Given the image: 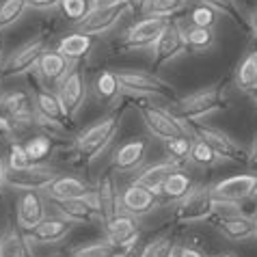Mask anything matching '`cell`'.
Masks as SVG:
<instances>
[{"mask_svg": "<svg viewBox=\"0 0 257 257\" xmlns=\"http://www.w3.org/2000/svg\"><path fill=\"white\" fill-rule=\"evenodd\" d=\"M125 108H127V104H121L117 108H112L110 112H106L104 117H99L95 123L87 125L82 132H78L69 147L71 160L78 164H84V167L93 164L119 134Z\"/></svg>", "mask_w": 257, "mask_h": 257, "instance_id": "obj_1", "label": "cell"}, {"mask_svg": "<svg viewBox=\"0 0 257 257\" xmlns=\"http://www.w3.org/2000/svg\"><path fill=\"white\" fill-rule=\"evenodd\" d=\"M225 108H227V95L223 82L208 84V87H201L171 102V110L175 115H180L184 121H188V123H201L203 119H208L214 112H220Z\"/></svg>", "mask_w": 257, "mask_h": 257, "instance_id": "obj_2", "label": "cell"}, {"mask_svg": "<svg viewBox=\"0 0 257 257\" xmlns=\"http://www.w3.org/2000/svg\"><path fill=\"white\" fill-rule=\"evenodd\" d=\"M119 82L123 87V93L130 95L132 99H147V97H158L173 102L175 89L167 80L149 69H137V67H121L117 69Z\"/></svg>", "mask_w": 257, "mask_h": 257, "instance_id": "obj_3", "label": "cell"}, {"mask_svg": "<svg viewBox=\"0 0 257 257\" xmlns=\"http://www.w3.org/2000/svg\"><path fill=\"white\" fill-rule=\"evenodd\" d=\"M139 115L145 123L149 137L158 139V141H171L182 134H192V123L184 121L180 115H175L171 108L164 106H156V104H147L145 99H134Z\"/></svg>", "mask_w": 257, "mask_h": 257, "instance_id": "obj_4", "label": "cell"}, {"mask_svg": "<svg viewBox=\"0 0 257 257\" xmlns=\"http://www.w3.org/2000/svg\"><path fill=\"white\" fill-rule=\"evenodd\" d=\"M214 218V192L212 186H195L186 197L175 201L173 220L180 225L205 223Z\"/></svg>", "mask_w": 257, "mask_h": 257, "instance_id": "obj_5", "label": "cell"}, {"mask_svg": "<svg viewBox=\"0 0 257 257\" xmlns=\"http://www.w3.org/2000/svg\"><path fill=\"white\" fill-rule=\"evenodd\" d=\"M46 50H48V39L44 35H37V37L24 41L22 46H18L13 52H9V56L3 61L0 74H3V78H13L37 71L39 59L44 56Z\"/></svg>", "mask_w": 257, "mask_h": 257, "instance_id": "obj_6", "label": "cell"}, {"mask_svg": "<svg viewBox=\"0 0 257 257\" xmlns=\"http://www.w3.org/2000/svg\"><path fill=\"white\" fill-rule=\"evenodd\" d=\"M192 134L197 139L205 141L208 145L216 152L223 162H235V164H246L248 162V152L246 147L238 143L229 132L220 130V127L214 125H203V123H192Z\"/></svg>", "mask_w": 257, "mask_h": 257, "instance_id": "obj_7", "label": "cell"}, {"mask_svg": "<svg viewBox=\"0 0 257 257\" xmlns=\"http://www.w3.org/2000/svg\"><path fill=\"white\" fill-rule=\"evenodd\" d=\"M149 63H152L154 71L164 67L167 63L180 59L182 54H186V41H184V33H182V22L180 20H171L169 26L162 31L158 41L149 50Z\"/></svg>", "mask_w": 257, "mask_h": 257, "instance_id": "obj_8", "label": "cell"}, {"mask_svg": "<svg viewBox=\"0 0 257 257\" xmlns=\"http://www.w3.org/2000/svg\"><path fill=\"white\" fill-rule=\"evenodd\" d=\"M61 175V171L46 162H35L26 169L11 171L7 169V186L22 192V190H39L44 192L56 177Z\"/></svg>", "mask_w": 257, "mask_h": 257, "instance_id": "obj_9", "label": "cell"}, {"mask_svg": "<svg viewBox=\"0 0 257 257\" xmlns=\"http://www.w3.org/2000/svg\"><path fill=\"white\" fill-rule=\"evenodd\" d=\"M171 20L164 18H152V16H143L137 20L121 37V50L134 52V50H152V46L158 41L162 31L169 26Z\"/></svg>", "mask_w": 257, "mask_h": 257, "instance_id": "obj_10", "label": "cell"}, {"mask_svg": "<svg viewBox=\"0 0 257 257\" xmlns=\"http://www.w3.org/2000/svg\"><path fill=\"white\" fill-rule=\"evenodd\" d=\"M56 93H59L63 106H65V112H67L69 121L74 123L76 117L80 115V110L84 108V102H87V95H89V87H87L84 71L76 65L67 74L65 80L56 87Z\"/></svg>", "mask_w": 257, "mask_h": 257, "instance_id": "obj_11", "label": "cell"}, {"mask_svg": "<svg viewBox=\"0 0 257 257\" xmlns=\"http://www.w3.org/2000/svg\"><path fill=\"white\" fill-rule=\"evenodd\" d=\"M149 149H152V141L147 137H134L130 141L121 143L110 156V171H115V173H132V171L141 169L149 156Z\"/></svg>", "mask_w": 257, "mask_h": 257, "instance_id": "obj_12", "label": "cell"}, {"mask_svg": "<svg viewBox=\"0 0 257 257\" xmlns=\"http://www.w3.org/2000/svg\"><path fill=\"white\" fill-rule=\"evenodd\" d=\"M0 112L7 117L18 130L28 125H35V117H37V108H35L33 95L26 91H7L0 95Z\"/></svg>", "mask_w": 257, "mask_h": 257, "instance_id": "obj_13", "label": "cell"}, {"mask_svg": "<svg viewBox=\"0 0 257 257\" xmlns=\"http://www.w3.org/2000/svg\"><path fill=\"white\" fill-rule=\"evenodd\" d=\"M48 216L44 192L39 190H22L16 199V225L22 231H33L41 220Z\"/></svg>", "mask_w": 257, "mask_h": 257, "instance_id": "obj_14", "label": "cell"}, {"mask_svg": "<svg viewBox=\"0 0 257 257\" xmlns=\"http://www.w3.org/2000/svg\"><path fill=\"white\" fill-rule=\"evenodd\" d=\"M214 197L233 203H246L257 197V173H240L216 182L212 186Z\"/></svg>", "mask_w": 257, "mask_h": 257, "instance_id": "obj_15", "label": "cell"}, {"mask_svg": "<svg viewBox=\"0 0 257 257\" xmlns=\"http://www.w3.org/2000/svg\"><path fill=\"white\" fill-rule=\"evenodd\" d=\"M56 214L63 218H67L74 225H93V223H102L97 210V201L95 195H84V197H76V199H67V201H52Z\"/></svg>", "mask_w": 257, "mask_h": 257, "instance_id": "obj_16", "label": "cell"}, {"mask_svg": "<svg viewBox=\"0 0 257 257\" xmlns=\"http://www.w3.org/2000/svg\"><path fill=\"white\" fill-rule=\"evenodd\" d=\"M93 195H95V201H97V210H99V216H102V223L112 218V216H117L121 212V190H119L115 171L108 169L97 177V182L93 186Z\"/></svg>", "mask_w": 257, "mask_h": 257, "instance_id": "obj_17", "label": "cell"}, {"mask_svg": "<svg viewBox=\"0 0 257 257\" xmlns=\"http://www.w3.org/2000/svg\"><path fill=\"white\" fill-rule=\"evenodd\" d=\"M102 225H104V238L110 240L112 244H117L119 248H123V251H127L130 246L141 242L139 218H134L125 212H119L117 216L104 220Z\"/></svg>", "mask_w": 257, "mask_h": 257, "instance_id": "obj_18", "label": "cell"}, {"mask_svg": "<svg viewBox=\"0 0 257 257\" xmlns=\"http://www.w3.org/2000/svg\"><path fill=\"white\" fill-rule=\"evenodd\" d=\"M125 13H127L125 3L115 5V7H102V9H91L89 16L76 24V31L93 35V37H102V35L110 33L121 22V18Z\"/></svg>", "mask_w": 257, "mask_h": 257, "instance_id": "obj_19", "label": "cell"}, {"mask_svg": "<svg viewBox=\"0 0 257 257\" xmlns=\"http://www.w3.org/2000/svg\"><path fill=\"white\" fill-rule=\"evenodd\" d=\"M214 223H216L218 233L231 242H246L255 238V216L246 212L218 214L214 216Z\"/></svg>", "mask_w": 257, "mask_h": 257, "instance_id": "obj_20", "label": "cell"}, {"mask_svg": "<svg viewBox=\"0 0 257 257\" xmlns=\"http://www.w3.org/2000/svg\"><path fill=\"white\" fill-rule=\"evenodd\" d=\"M76 67V63H71L67 56H63L59 50H46L44 56L39 59L37 65V76L44 87H59V84L65 80L67 74Z\"/></svg>", "mask_w": 257, "mask_h": 257, "instance_id": "obj_21", "label": "cell"}, {"mask_svg": "<svg viewBox=\"0 0 257 257\" xmlns=\"http://www.w3.org/2000/svg\"><path fill=\"white\" fill-rule=\"evenodd\" d=\"M156 208H158V195H154L141 184L130 182L121 190V212L130 214L134 218H143Z\"/></svg>", "mask_w": 257, "mask_h": 257, "instance_id": "obj_22", "label": "cell"}, {"mask_svg": "<svg viewBox=\"0 0 257 257\" xmlns=\"http://www.w3.org/2000/svg\"><path fill=\"white\" fill-rule=\"evenodd\" d=\"M74 223H69L63 216H46L33 231H26V238L31 244H56V242L65 240L74 231Z\"/></svg>", "mask_w": 257, "mask_h": 257, "instance_id": "obj_23", "label": "cell"}, {"mask_svg": "<svg viewBox=\"0 0 257 257\" xmlns=\"http://www.w3.org/2000/svg\"><path fill=\"white\" fill-rule=\"evenodd\" d=\"M91 192H93V186H91L87 180H82V177H78V175L61 173L44 190V195L50 201H67V199L84 197V195H91Z\"/></svg>", "mask_w": 257, "mask_h": 257, "instance_id": "obj_24", "label": "cell"}, {"mask_svg": "<svg viewBox=\"0 0 257 257\" xmlns=\"http://www.w3.org/2000/svg\"><path fill=\"white\" fill-rule=\"evenodd\" d=\"M33 99H35V108H37L39 115H44L48 119H54V121H61V123H65V125L71 123L67 112H65V106H63L61 97L54 89L39 84L33 93Z\"/></svg>", "mask_w": 257, "mask_h": 257, "instance_id": "obj_25", "label": "cell"}, {"mask_svg": "<svg viewBox=\"0 0 257 257\" xmlns=\"http://www.w3.org/2000/svg\"><path fill=\"white\" fill-rule=\"evenodd\" d=\"M93 48H95V37L93 35H87V33H80V31L67 33L65 37H61L59 44H56V50H59L63 56H67L71 63L87 59V56L93 52Z\"/></svg>", "mask_w": 257, "mask_h": 257, "instance_id": "obj_26", "label": "cell"}, {"mask_svg": "<svg viewBox=\"0 0 257 257\" xmlns=\"http://www.w3.org/2000/svg\"><path fill=\"white\" fill-rule=\"evenodd\" d=\"M177 167L173 162H171L169 158L167 160H162V162H154V164H149V167H145L143 171H139L137 175H134V184H141V186H145L147 190H152L154 195H162V186H164V182H167V177L173 173Z\"/></svg>", "mask_w": 257, "mask_h": 257, "instance_id": "obj_27", "label": "cell"}, {"mask_svg": "<svg viewBox=\"0 0 257 257\" xmlns=\"http://www.w3.org/2000/svg\"><path fill=\"white\" fill-rule=\"evenodd\" d=\"M0 257H35L33 244L18 225H11L7 231L0 233Z\"/></svg>", "mask_w": 257, "mask_h": 257, "instance_id": "obj_28", "label": "cell"}, {"mask_svg": "<svg viewBox=\"0 0 257 257\" xmlns=\"http://www.w3.org/2000/svg\"><path fill=\"white\" fill-rule=\"evenodd\" d=\"M123 93V87L119 82L117 71L112 69H102L93 80V95L95 99L104 104H117V99Z\"/></svg>", "mask_w": 257, "mask_h": 257, "instance_id": "obj_29", "label": "cell"}, {"mask_svg": "<svg viewBox=\"0 0 257 257\" xmlns=\"http://www.w3.org/2000/svg\"><path fill=\"white\" fill-rule=\"evenodd\" d=\"M182 33H184V41H186V50L192 54H205L216 44V33H214V28L182 24Z\"/></svg>", "mask_w": 257, "mask_h": 257, "instance_id": "obj_30", "label": "cell"}, {"mask_svg": "<svg viewBox=\"0 0 257 257\" xmlns=\"http://www.w3.org/2000/svg\"><path fill=\"white\" fill-rule=\"evenodd\" d=\"M195 3H203L208 5L210 9H214L218 13V16H223L227 20H231V22L240 28L242 33L251 35V26H248V18L244 16V11H242V7L238 0H195Z\"/></svg>", "mask_w": 257, "mask_h": 257, "instance_id": "obj_31", "label": "cell"}, {"mask_svg": "<svg viewBox=\"0 0 257 257\" xmlns=\"http://www.w3.org/2000/svg\"><path fill=\"white\" fill-rule=\"evenodd\" d=\"M233 82H235V87L240 91H244V93L257 91V50L248 52L244 59L238 63L235 74H233Z\"/></svg>", "mask_w": 257, "mask_h": 257, "instance_id": "obj_32", "label": "cell"}, {"mask_svg": "<svg viewBox=\"0 0 257 257\" xmlns=\"http://www.w3.org/2000/svg\"><path fill=\"white\" fill-rule=\"evenodd\" d=\"M192 188H195V184H192L190 175H188L182 167H177L173 173L167 177V182H164V186H162V197L167 199V201H173V203H175V201H180L182 197H186Z\"/></svg>", "mask_w": 257, "mask_h": 257, "instance_id": "obj_33", "label": "cell"}, {"mask_svg": "<svg viewBox=\"0 0 257 257\" xmlns=\"http://www.w3.org/2000/svg\"><path fill=\"white\" fill-rule=\"evenodd\" d=\"M123 255H125L123 248H119L117 244H112V242L106 238L74 246L69 251V257H123Z\"/></svg>", "mask_w": 257, "mask_h": 257, "instance_id": "obj_34", "label": "cell"}, {"mask_svg": "<svg viewBox=\"0 0 257 257\" xmlns=\"http://www.w3.org/2000/svg\"><path fill=\"white\" fill-rule=\"evenodd\" d=\"M188 3L190 0H147L145 16L175 20L180 13H184L188 9Z\"/></svg>", "mask_w": 257, "mask_h": 257, "instance_id": "obj_35", "label": "cell"}, {"mask_svg": "<svg viewBox=\"0 0 257 257\" xmlns=\"http://www.w3.org/2000/svg\"><path fill=\"white\" fill-rule=\"evenodd\" d=\"M24 149L31 162H46L54 152V143L50 134L41 132V134H35V137H28L24 141Z\"/></svg>", "mask_w": 257, "mask_h": 257, "instance_id": "obj_36", "label": "cell"}, {"mask_svg": "<svg viewBox=\"0 0 257 257\" xmlns=\"http://www.w3.org/2000/svg\"><path fill=\"white\" fill-rule=\"evenodd\" d=\"M192 141L190 134H182V137H175L171 141H164V152H167V158L175 164V167H182L186 164L190 158V149H192Z\"/></svg>", "mask_w": 257, "mask_h": 257, "instance_id": "obj_37", "label": "cell"}, {"mask_svg": "<svg viewBox=\"0 0 257 257\" xmlns=\"http://www.w3.org/2000/svg\"><path fill=\"white\" fill-rule=\"evenodd\" d=\"M28 11V0H0V33L18 24Z\"/></svg>", "mask_w": 257, "mask_h": 257, "instance_id": "obj_38", "label": "cell"}, {"mask_svg": "<svg viewBox=\"0 0 257 257\" xmlns=\"http://www.w3.org/2000/svg\"><path fill=\"white\" fill-rule=\"evenodd\" d=\"M188 162L197 164V167H201V169H214L216 164L223 162V158H220V156L214 152V149H212L205 141H201V139L195 137V141H192V149H190Z\"/></svg>", "mask_w": 257, "mask_h": 257, "instance_id": "obj_39", "label": "cell"}, {"mask_svg": "<svg viewBox=\"0 0 257 257\" xmlns=\"http://www.w3.org/2000/svg\"><path fill=\"white\" fill-rule=\"evenodd\" d=\"M188 24L192 26H201V28H216L218 24V13L210 9L208 5L203 3H197L190 7L188 11Z\"/></svg>", "mask_w": 257, "mask_h": 257, "instance_id": "obj_40", "label": "cell"}, {"mask_svg": "<svg viewBox=\"0 0 257 257\" xmlns=\"http://www.w3.org/2000/svg\"><path fill=\"white\" fill-rule=\"evenodd\" d=\"M177 242L171 235H158L152 242H145L143 257H175Z\"/></svg>", "mask_w": 257, "mask_h": 257, "instance_id": "obj_41", "label": "cell"}, {"mask_svg": "<svg viewBox=\"0 0 257 257\" xmlns=\"http://www.w3.org/2000/svg\"><path fill=\"white\" fill-rule=\"evenodd\" d=\"M59 9L63 13V18L69 20V22L78 24L80 20H84L91 13V0H61Z\"/></svg>", "mask_w": 257, "mask_h": 257, "instance_id": "obj_42", "label": "cell"}, {"mask_svg": "<svg viewBox=\"0 0 257 257\" xmlns=\"http://www.w3.org/2000/svg\"><path fill=\"white\" fill-rule=\"evenodd\" d=\"M31 158H28L26 149H24V143H18V141H11L9 147H7V156H5V167L11 169V171H18V169H26L31 167Z\"/></svg>", "mask_w": 257, "mask_h": 257, "instance_id": "obj_43", "label": "cell"}, {"mask_svg": "<svg viewBox=\"0 0 257 257\" xmlns=\"http://www.w3.org/2000/svg\"><path fill=\"white\" fill-rule=\"evenodd\" d=\"M61 0H28V9H35V11H52V9H59Z\"/></svg>", "mask_w": 257, "mask_h": 257, "instance_id": "obj_44", "label": "cell"}, {"mask_svg": "<svg viewBox=\"0 0 257 257\" xmlns=\"http://www.w3.org/2000/svg\"><path fill=\"white\" fill-rule=\"evenodd\" d=\"M175 257H208L201 248L197 246H190V244H177V251H175Z\"/></svg>", "mask_w": 257, "mask_h": 257, "instance_id": "obj_45", "label": "cell"}, {"mask_svg": "<svg viewBox=\"0 0 257 257\" xmlns=\"http://www.w3.org/2000/svg\"><path fill=\"white\" fill-rule=\"evenodd\" d=\"M127 11L132 16H145V7H147V0H123Z\"/></svg>", "mask_w": 257, "mask_h": 257, "instance_id": "obj_46", "label": "cell"}, {"mask_svg": "<svg viewBox=\"0 0 257 257\" xmlns=\"http://www.w3.org/2000/svg\"><path fill=\"white\" fill-rule=\"evenodd\" d=\"M121 3H123V0H91V7H93V9H102V7H115Z\"/></svg>", "mask_w": 257, "mask_h": 257, "instance_id": "obj_47", "label": "cell"}, {"mask_svg": "<svg viewBox=\"0 0 257 257\" xmlns=\"http://www.w3.org/2000/svg\"><path fill=\"white\" fill-rule=\"evenodd\" d=\"M246 18H248V26H251V35L257 39V7H255L251 13H248Z\"/></svg>", "mask_w": 257, "mask_h": 257, "instance_id": "obj_48", "label": "cell"}, {"mask_svg": "<svg viewBox=\"0 0 257 257\" xmlns=\"http://www.w3.org/2000/svg\"><path fill=\"white\" fill-rule=\"evenodd\" d=\"M5 186H7V167H5V158L0 156V197H3Z\"/></svg>", "mask_w": 257, "mask_h": 257, "instance_id": "obj_49", "label": "cell"}, {"mask_svg": "<svg viewBox=\"0 0 257 257\" xmlns=\"http://www.w3.org/2000/svg\"><path fill=\"white\" fill-rule=\"evenodd\" d=\"M248 162H251L253 167H257V134H255V139H253V147H251V152H248Z\"/></svg>", "mask_w": 257, "mask_h": 257, "instance_id": "obj_50", "label": "cell"}, {"mask_svg": "<svg viewBox=\"0 0 257 257\" xmlns=\"http://www.w3.org/2000/svg\"><path fill=\"white\" fill-rule=\"evenodd\" d=\"M218 257H235V255H231V253H223V255H218Z\"/></svg>", "mask_w": 257, "mask_h": 257, "instance_id": "obj_51", "label": "cell"}, {"mask_svg": "<svg viewBox=\"0 0 257 257\" xmlns=\"http://www.w3.org/2000/svg\"><path fill=\"white\" fill-rule=\"evenodd\" d=\"M251 95H253V99H255V104H257V91H253V93H251Z\"/></svg>", "mask_w": 257, "mask_h": 257, "instance_id": "obj_52", "label": "cell"}, {"mask_svg": "<svg viewBox=\"0 0 257 257\" xmlns=\"http://www.w3.org/2000/svg\"><path fill=\"white\" fill-rule=\"evenodd\" d=\"M0 59H3V41H0Z\"/></svg>", "mask_w": 257, "mask_h": 257, "instance_id": "obj_53", "label": "cell"}, {"mask_svg": "<svg viewBox=\"0 0 257 257\" xmlns=\"http://www.w3.org/2000/svg\"><path fill=\"white\" fill-rule=\"evenodd\" d=\"M255 238H257V216H255Z\"/></svg>", "mask_w": 257, "mask_h": 257, "instance_id": "obj_54", "label": "cell"}, {"mask_svg": "<svg viewBox=\"0 0 257 257\" xmlns=\"http://www.w3.org/2000/svg\"><path fill=\"white\" fill-rule=\"evenodd\" d=\"M0 117H3V112H0Z\"/></svg>", "mask_w": 257, "mask_h": 257, "instance_id": "obj_55", "label": "cell"}, {"mask_svg": "<svg viewBox=\"0 0 257 257\" xmlns=\"http://www.w3.org/2000/svg\"><path fill=\"white\" fill-rule=\"evenodd\" d=\"M0 78H3V74H0Z\"/></svg>", "mask_w": 257, "mask_h": 257, "instance_id": "obj_56", "label": "cell"}]
</instances>
